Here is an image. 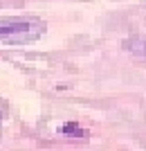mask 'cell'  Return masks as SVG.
I'll return each instance as SVG.
<instances>
[{"instance_id":"4","label":"cell","mask_w":146,"mask_h":151,"mask_svg":"<svg viewBox=\"0 0 146 151\" xmlns=\"http://www.w3.org/2000/svg\"><path fill=\"white\" fill-rule=\"evenodd\" d=\"M7 111H9V106H7V101H5V99H0V135H2V124H5Z\"/></svg>"},{"instance_id":"3","label":"cell","mask_w":146,"mask_h":151,"mask_svg":"<svg viewBox=\"0 0 146 151\" xmlns=\"http://www.w3.org/2000/svg\"><path fill=\"white\" fill-rule=\"evenodd\" d=\"M126 50L140 54V57H146V38H130L126 41Z\"/></svg>"},{"instance_id":"2","label":"cell","mask_w":146,"mask_h":151,"mask_svg":"<svg viewBox=\"0 0 146 151\" xmlns=\"http://www.w3.org/2000/svg\"><path fill=\"white\" fill-rule=\"evenodd\" d=\"M58 133L65 135V138H85V135H88V131H85L81 124H76V122H68V124H63L61 129H58Z\"/></svg>"},{"instance_id":"1","label":"cell","mask_w":146,"mask_h":151,"mask_svg":"<svg viewBox=\"0 0 146 151\" xmlns=\"http://www.w3.org/2000/svg\"><path fill=\"white\" fill-rule=\"evenodd\" d=\"M47 32L45 20L38 16H9L0 18V43L9 45H25L34 43Z\"/></svg>"}]
</instances>
